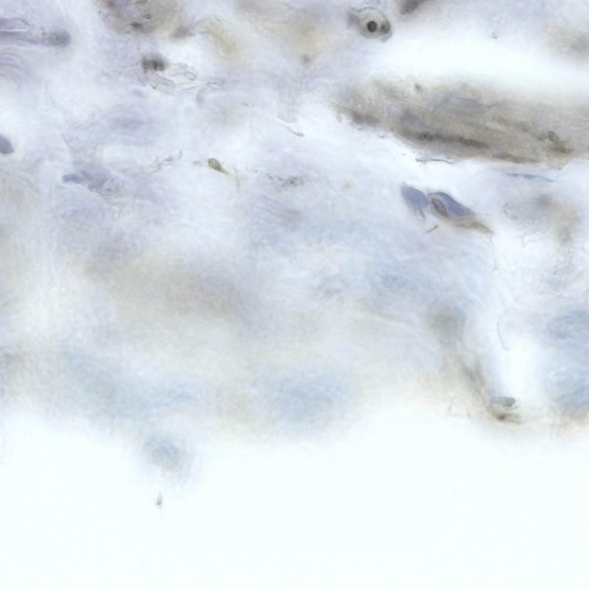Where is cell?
Returning <instances> with one entry per match:
<instances>
[{
    "mask_svg": "<svg viewBox=\"0 0 589 589\" xmlns=\"http://www.w3.org/2000/svg\"><path fill=\"white\" fill-rule=\"evenodd\" d=\"M101 17L123 33H151L166 28L178 17L180 6L170 1H96Z\"/></svg>",
    "mask_w": 589,
    "mask_h": 589,
    "instance_id": "1",
    "label": "cell"
},
{
    "mask_svg": "<svg viewBox=\"0 0 589 589\" xmlns=\"http://www.w3.org/2000/svg\"><path fill=\"white\" fill-rule=\"evenodd\" d=\"M199 33L210 35L224 53L229 55L239 54V43L223 25L211 18L203 19L196 25Z\"/></svg>",
    "mask_w": 589,
    "mask_h": 589,
    "instance_id": "2",
    "label": "cell"
},
{
    "mask_svg": "<svg viewBox=\"0 0 589 589\" xmlns=\"http://www.w3.org/2000/svg\"><path fill=\"white\" fill-rule=\"evenodd\" d=\"M146 446L152 458L161 463H178L181 458L179 448L167 440H151Z\"/></svg>",
    "mask_w": 589,
    "mask_h": 589,
    "instance_id": "3",
    "label": "cell"
},
{
    "mask_svg": "<svg viewBox=\"0 0 589 589\" xmlns=\"http://www.w3.org/2000/svg\"><path fill=\"white\" fill-rule=\"evenodd\" d=\"M351 20L354 23H358L360 26L361 31L362 33L366 34L367 36H375L376 35H385L389 33L390 27L389 24L387 20H383L380 21L384 18H370V20L368 18L364 20V21H361L356 17V16L350 15V17Z\"/></svg>",
    "mask_w": 589,
    "mask_h": 589,
    "instance_id": "4",
    "label": "cell"
},
{
    "mask_svg": "<svg viewBox=\"0 0 589 589\" xmlns=\"http://www.w3.org/2000/svg\"><path fill=\"white\" fill-rule=\"evenodd\" d=\"M166 65L162 57L157 55H147L142 61V66L145 69L153 71H163Z\"/></svg>",
    "mask_w": 589,
    "mask_h": 589,
    "instance_id": "5",
    "label": "cell"
},
{
    "mask_svg": "<svg viewBox=\"0 0 589 589\" xmlns=\"http://www.w3.org/2000/svg\"><path fill=\"white\" fill-rule=\"evenodd\" d=\"M493 157L496 158V159L506 160L518 164L534 163L537 162L534 158L516 156V155L505 153V152H501V153L496 154L494 155Z\"/></svg>",
    "mask_w": 589,
    "mask_h": 589,
    "instance_id": "6",
    "label": "cell"
},
{
    "mask_svg": "<svg viewBox=\"0 0 589 589\" xmlns=\"http://www.w3.org/2000/svg\"><path fill=\"white\" fill-rule=\"evenodd\" d=\"M423 1H406L403 5H402L401 11L403 15L410 14L414 11H416L419 6L423 4Z\"/></svg>",
    "mask_w": 589,
    "mask_h": 589,
    "instance_id": "7",
    "label": "cell"
},
{
    "mask_svg": "<svg viewBox=\"0 0 589 589\" xmlns=\"http://www.w3.org/2000/svg\"><path fill=\"white\" fill-rule=\"evenodd\" d=\"M14 149L11 142L6 137L0 136V153L9 155L14 153Z\"/></svg>",
    "mask_w": 589,
    "mask_h": 589,
    "instance_id": "8",
    "label": "cell"
},
{
    "mask_svg": "<svg viewBox=\"0 0 589 589\" xmlns=\"http://www.w3.org/2000/svg\"><path fill=\"white\" fill-rule=\"evenodd\" d=\"M63 182L66 183H73L77 184L84 185L87 181L83 177L78 176L75 174H68L63 177Z\"/></svg>",
    "mask_w": 589,
    "mask_h": 589,
    "instance_id": "9",
    "label": "cell"
},
{
    "mask_svg": "<svg viewBox=\"0 0 589 589\" xmlns=\"http://www.w3.org/2000/svg\"><path fill=\"white\" fill-rule=\"evenodd\" d=\"M432 202L434 207H435L436 211L440 215L444 218L448 217L447 211H446L445 205L443 204L441 201H440L438 199H434L432 200Z\"/></svg>",
    "mask_w": 589,
    "mask_h": 589,
    "instance_id": "10",
    "label": "cell"
}]
</instances>
